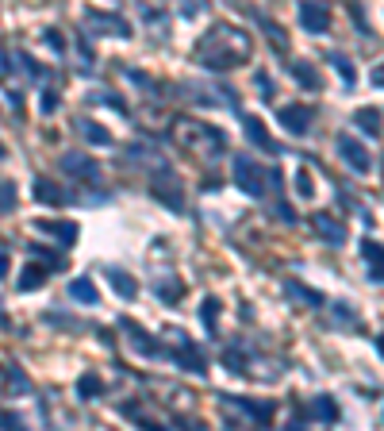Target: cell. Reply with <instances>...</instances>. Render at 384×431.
Wrapping results in <instances>:
<instances>
[{
	"label": "cell",
	"instance_id": "5",
	"mask_svg": "<svg viewBox=\"0 0 384 431\" xmlns=\"http://www.w3.org/2000/svg\"><path fill=\"white\" fill-rule=\"evenodd\" d=\"M281 127L289 135H307L312 131V120H315V108L312 104H289V108H281Z\"/></svg>",
	"mask_w": 384,
	"mask_h": 431
},
{
	"label": "cell",
	"instance_id": "30",
	"mask_svg": "<svg viewBox=\"0 0 384 431\" xmlns=\"http://www.w3.org/2000/svg\"><path fill=\"white\" fill-rule=\"evenodd\" d=\"M261 27H265V35H269V39H273V46H281V51H284V46H289V39H284V31L277 27L273 20H261Z\"/></svg>",
	"mask_w": 384,
	"mask_h": 431
},
{
	"label": "cell",
	"instance_id": "2",
	"mask_svg": "<svg viewBox=\"0 0 384 431\" xmlns=\"http://www.w3.org/2000/svg\"><path fill=\"white\" fill-rule=\"evenodd\" d=\"M231 174H234V185H239L246 197H265V189H269V181H265V174H261V166L250 154H234V162H231Z\"/></svg>",
	"mask_w": 384,
	"mask_h": 431
},
{
	"label": "cell",
	"instance_id": "16",
	"mask_svg": "<svg viewBox=\"0 0 384 431\" xmlns=\"http://www.w3.org/2000/svg\"><path fill=\"white\" fill-rule=\"evenodd\" d=\"M69 297L81 300V304H100V292H96V285L88 278H73L69 281Z\"/></svg>",
	"mask_w": 384,
	"mask_h": 431
},
{
	"label": "cell",
	"instance_id": "20",
	"mask_svg": "<svg viewBox=\"0 0 384 431\" xmlns=\"http://www.w3.org/2000/svg\"><path fill=\"white\" fill-rule=\"evenodd\" d=\"M354 124L362 127L365 135H380V131H384V127H380V112H377V108H357V112H354Z\"/></svg>",
	"mask_w": 384,
	"mask_h": 431
},
{
	"label": "cell",
	"instance_id": "15",
	"mask_svg": "<svg viewBox=\"0 0 384 431\" xmlns=\"http://www.w3.org/2000/svg\"><path fill=\"white\" fill-rule=\"evenodd\" d=\"M284 292H289V297H296V300H304L307 308H323V304H326L323 292H315V289L300 285V281H284Z\"/></svg>",
	"mask_w": 384,
	"mask_h": 431
},
{
	"label": "cell",
	"instance_id": "18",
	"mask_svg": "<svg viewBox=\"0 0 384 431\" xmlns=\"http://www.w3.org/2000/svg\"><path fill=\"white\" fill-rule=\"evenodd\" d=\"M307 412H312L315 420H323V424H338V404H334L331 397H315Z\"/></svg>",
	"mask_w": 384,
	"mask_h": 431
},
{
	"label": "cell",
	"instance_id": "11",
	"mask_svg": "<svg viewBox=\"0 0 384 431\" xmlns=\"http://www.w3.org/2000/svg\"><path fill=\"white\" fill-rule=\"evenodd\" d=\"M177 362H181V370H189V373H208V362H204V354H196V347L189 343V339H181V351L173 354Z\"/></svg>",
	"mask_w": 384,
	"mask_h": 431
},
{
	"label": "cell",
	"instance_id": "22",
	"mask_svg": "<svg viewBox=\"0 0 384 431\" xmlns=\"http://www.w3.org/2000/svg\"><path fill=\"white\" fill-rule=\"evenodd\" d=\"M219 300L216 297H204V304H200V320H204V328H208V335H216L219 331Z\"/></svg>",
	"mask_w": 384,
	"mask_h": 431
},
{
	"label": "cell",
	"instance_id": "27",
	"mask_svg": "<svg viewBox=\"0 0 384 431\" xmlns=\"http://www.w3.org/2000/svg\"><path fill=\"white\" fill-rule=\"evenodd\" d=\"M15 200H20V189H15V181H4V177H0V212H12Z\"/></svg>",
	"mask_w": 384,
	"mask_h": 431
},
{
	"label": "cell",
	"instance_id": "36",
	"mask_svg": "<svg viewBox=\"0 0 384 431\" xmlns=\"http://www.w3.org/2000/svg\"><path fill=\"white\" fill-rule=\"evenodd\" d=\"M8 270H12V258H8V250H0V278H8Z\"/></svg>",
	"mask_w": 384,
	"mask_h": 431
},
{
	"label": "cell",
	"instance_id": "21",
	"mask_svg": "<svg viewBox=\"0 0 384 431\" xmlns=\"http://www.w3.org/2000/svg\"><path fill=\"white\" fill-rule=\"evenodd\" d=\"M46 278H51V274H46V270H43V266H39V262H31V266H23V278H20V289H23V292H31V289L46 285Z\"/></svg>",
	"mask_w": 384,
	"mask_h": 431
},
{
	"label": "cell",
	"instance_id": "37",
	"mask_svg": "<svg viewBox=\"0 0 384 431\" xmlns=\"http://www.w3.org/2000/svg\"><path fill=\"white\" fill-rule=\"evenodd\" d=\"M373 85H377V89H384V66H377V70H373Z\"/></svg>",
	"mask_w": 384,
	"mask_h": 431
},
{
	"label": "cell",
	"instance_id": "23",
	"mask_svg": "<svg viewBox=\"0 0 384 431\" xmlns=\"http://www.w3.org/2000/svg\"><path fill=\"white\" fill-rule=\"evenodd\" d=\"M231 404H239L242 412H250L258 424H269V420H273V404H254V401H246V397H234Z\"/></svg>",
	"mask_w": 384,
	"mask_h": 431
},
{
	"label": "cell",
	"instance_id": "1",
	"mask_svg": "<svg viewBox=\"0 0 384 431\" xmlns=\"http://www.w3.org/2000/svg\"><path fill=\"white\" fill-rule=\"evenodd\" d=\"M250 58V39H246V31H239V27H211L208 35L196 43V62H200L204 70H216V73H223V70H234V66H242V62Z\"/></svg>",
	"mask_w": 384,
	"mask_h": 431
},
{
	"label": "cell",
	"instance_id": "28",
	"mask_svg": "<svg viewBox=\"0 0 384 431\" xmlns=\"http://www.w3.org/2000/svg\"><path fill=\"white\" fill-rule=\"evenodd\" d=\"M326 62H331V66L342 73V81H346V85H357V70L350 66V62L342 58V54H326Z\"/></svg>",
	"mask_w": 384,
	"mask_h": 431
},
{
	"label": "cell",
	"instance_id": "14",
	"mask_svg": "<svg viewBox=\"0 0 384 431\" xmlns=\"http://www.w3.org/2000/svg\"><path fill=\"white\" fill-rule=\"evenodd\" d=\"M124 328L131 331V343H135V351H143V354H150V359H154V354H161V347H158V343H154V339H150V335H146V331H143V328H138V323H135V320H124Z\"/></svg>",
	"mask_w": 384,
	"mask_h": 431
},
{
	"label": "cell",
	"instance_id": "6",
	"mask_svg": "<svg viewBox=\"0 0 384 431\" xmlns=\"http://www.w3.org/2000/svg\"><path fill=\"white\" fill-rule=\"evenodd\" d=\"M35 231H43V235H51V239H58V247H73L77 243V224H69V219H39L35 224Z\"/></svg>",
	"mask_w": 384,
	"mask_h": 431
},
{
	"label": "cell",
	"instance_id": "12",
	"mask_svg": "<svg viewBox=\"0 0 384 431\" xmlns=\"http://www.w3.org/2000/svg\"><path fill=\"white\" fill-rule=\"evenodd\" d=\"M289 73H292V77H296L304 89H319V73H315V66H312L307 58H292V62H289Z\"/></svg>",
	"mask_w": 384,
	"mask_h": 431
},
{
	"label": "cell",
	"instance_id": "13",
	"mask_svg": "<svg viewBox=\"0 0 384 431\" xmlns=\"http://www.w3.org/2000/svg\"><path fill=\"white\" fill-rule=\"evenodd\" d=\"M88 23H96L93 31H112V35H119V39H131V27L119 15H96V12H88Z\"/></svg>",
	"mask_w": 384,
	"mask_h": 431
},
{
	"label": "cell",
	"instance_id": "9",
	"mask_svg": "<svg viewBox=\"0 0 384 431\" xmlns=\"http://www.w3.org/2000/svg\"><path fill=\"white\" fill-rule=\"evenodd\" d=\"M62 169H65V174L85 177L88 185H96V181H100V166H96L93 158H85V154H65V158H62Z\"/></svg>",
	"mask_w": 384,
	"mask_h": 431
},
{
	"label": "cell",
	"instance_id": "25",
	"mask_svg": "<svg viewBox=\"0 0 384 431\" xmlns=\"http://www.w3.org/2000/svg\"><path fill=\"white\" fill-rule=\"evenodd\" d=\"M100 389H104V381L96 378V373H81V381H77V397H81V401H93V397H100Z\"/></svg>",
	"mask_w": 384,
	"mask_h": 431
},
{
	"label": "cell",
	"instance_id": "3",
	"mask_svg": "<svg viewBox=\"0 0 384 431\" xmlns=\"http://www.w3.org/2000/svg\"><path fill=\"white\" fill-rule=\"evenodd\" d=\"M338 154L354 174H369L373 169V158H369V150H365V143H357L354 135H346V131L338 135Z\"/></svg>",
	"mask_w": 384,
	"mask_h": 431
},
{
	"label": "cell",
	"instance_id": "38",
	"mask_svg": "<svg viewBox=\"0 0 384 431\" xmlns=\"http://www.w3.org/2000/svg\"><path fill=\"white\" fill-rule=\"evenodd\" d=\"M4 154H8V150H4V143H0V158H4Z\"/></svg>",
	"mask_w": 384,
	"mask_h": 431
},
{
	"label": "cell",
	"instance_id": "17",
	"mask_svg": "<svg viewBox=\"0 0 384 431\" xmlns=\"http://www.w3.org/2000/svg\"><path fill=\"white\" fill-rule=\"evenodd\" d=\"M77 131L85 135L88 143H96V146H112V131L100 127V124H93V120H77Z\"/></svg>",
	"mask_w": 384,
	"mask_h": 431
},
{
	"label": "cell",
	"instance_id": "10",
	"mask_svg": "<svg viewBox=\"0 0 384 431\" xmlns=\"http://www.w3.org/2000/svg\"><path fill=\"white\" fill-rule=\"evenodd\" d=\"M362 258L369 262V278L373 281H384V247L373 239H362Z\"/></svg>",
	"mask_w": 384,
	"mask_h": 431
},
{
	"label": "cell",
	"instance_id": "31",
	"mask_svg": "<svg viewBox=\"0 0 384 431\" xmlns=\"http://www.w3.org/2000/svg\"><path fill=\"white\" fill-rule=\"evenodd\" d=\"M93 101H96V104H112L116 112H127L124 96H116V93H93Z\"/></svg>",
	"mask_w": 384,
	"mask_h": 431
},
{
	"label": "cell",
	"instance_id": "33",
	"mask_svg": "<svg viewBox=\"0 0 384 431\" xmlns=\"http://www.w3.org/2000/svg\"><path fill=\"white\" fill-rule=\"evenodd\" d=\"M223 362H227V370H234V373H246V366H242V359H239V354H231V351H227V354H223Z\"/></svg>",
	"mask_w": 384,
	"mask_h": 431
},
{
	"label": "cell",
	"instance_id": "35",
	"mask_svg": "<svg viewBox=\"0 0 384 431\" xmlns=\"http://www.w3.org/2000/svg\"><path fill=\"white\" fill-rule=\"evenodd\" d=\"M39 108H43V112H54V108H58V96H54V93H43V101H39Z\"/></svg>",
	"mask_w": 384,
	"mask_h": 431
},
{
	"label": "cell",
	"instance_id": "26",
	"mask_svg": "<svg viewBox=\"0 0 384 431\" xmlns=\"http://www.w3.org/2000/svg\"><path fill=\"white\" fill-rule=\"evenodd\" d=\"M35 197L43 200V205H62V200H65V193H62L54 181H35Z\"/></svg>",
	"mask_w": 384,
	"mask_h": 431
},
{
	"label": "cell",
	"instance_id": "19",
	"mask_svg": "<svg viewBox=\"0 0 384 431\" xmlns=\"http://www.w3.org/2000/svg\"><path fill=\"white\" fill-rule=\"evenodd\" d=\"M108 285L116 289V292H119V297H124V300H131V297H135V292H138L135 278H127L124 270H116V266H112V270H108Z\"/></svg>",
	"mask_w": 384,
	"mask_h": 431
},
{
	"label": "cell",
	"instance_id": "8",
	"mask_svg": "<svg viewBox=\"0 0 384 431\" xmlns=\"http://www.w3.org/2000/svg\"><path fill=\"white\" fill-rule=\"evenodd\" d=\"M242 127H246V139L254 143V146H261L265 154H281V146H277V139L265 131V124H261L258 116H242Z\"/></svg>",
	"mask_w": 384,
	"mask_h": 431
},
{
	"label": "cell",
	"instance_id": "4",
	"mask_svg": "<svg viewBox=\"0 0 384 431\" xmlns=\"http://www.w3.org/2000/svg\"><path fill=\"white\" fill-rule=\"evenodd\" d=\"M300 27L312 31V35L331 31V8L319 4V0H300Z\"/></svg>",
	"mask_w": 384,
	"mask_h": 431
},
{
	"label": "cell",
	"instance_id": "24",
	"mask_svg": "<svg viewBox=\"0 0 384 431\" xmlns=\"http://www.w3.org/2000/svg\"><path fill=\"white\" fill-rule=\"evenodd\" d=\"M292 181H296V197L300 200H315V177H312V169H307V166H300Z\"/></svg>",
	"mask_w": 384,
	"mask_h": 431
},
{
	"label": "cell",
	"instance_id": "7",
	"mask_svg": "<svg viewBox=\"0 0 384 431\" xmlns=\"http://www.w3.org/2000/svg\"><path fill=\"white\" fill-rule=\"evenodd\" d=\"M315 231H319L323 239L331 243V247H342V243L350 239L346 224H342V219H334L331 212H315Z\"/></svg>",
	"mask_w": 384,
	"mask_h": 431
},
{
	"label": "cell",
	"instance_id": "34",
	"mask_svg": "<svg viewBox=\"0 0 384 431\" xmlns=\"http://www.w3.org/2000/svg\"><path fill=\"white\" fill-rule=\"evenodd\" d=\"M43 39H46V43H51V46H54V51H65V39L58 35V31H46V35H43Z\"/></svg>",
	"mask_w": 384,
	"mask_h": 431
},
{
	"label": "cell",
	"instance_id": "32",
	"mask_svg": "<svg viewBox=\"0 0 384 431\" xmlns=\"http://www.w3.org/2000/svg\"><path fill=\"white\" fill-rule=\"evenodd\" d=\"M181 292H185L181 281H173V285H166V281H161V285H158V297L161 300H181Z\"/></svg>",
	"mask_w": 384,
	"mask_h": 431
},
{
	"label": "cell",
	"instance_id": "29",
	"mask_svg": "<svg viewBox=\"0 0 384 431\" xmlns=\"http://www.w3.org/2000/svg\"><path fill=\"white\" fill-rule=\"evenodd\" d=\"M254 85H258V93H261V101H273V77H269V73H254Z\"/></svg>",
	"mask_w": 384,
	"mask_h": 431
}]
</instances>
